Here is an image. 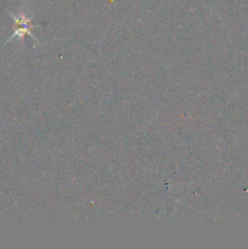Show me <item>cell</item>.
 Wrapping results in <instances>:
<instances>
[{"mask_svg": "<svg viewBox=\"0 0 248 249\" xmlns=\"http://www.w3.org/2000/svg\"><path fill=\"white\" fill-rule=\"evenodd\" d=\"M15 19V23H16V32H15L14 36H11L10 39L15 38V36H24V34H28V36H32L31 32H29V28H32V24H31V18L27 17L26 15L22 14L19 16H12Z\"/></svg>", "mask_w": 248, "mask_h": 249, "instance_id": "obj_1", "label": "cell"}]
</instances>
